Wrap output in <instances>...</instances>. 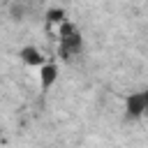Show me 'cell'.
Returning a JSON list of instances; mask_svg holds the SVG:
<instances>
[{"label": "cell", "instance_id": "6da1fadb", "mask_svg": "<svg viewBox=\"0 0 148 148\" xmlns=\"http://www.w3.org/2000/svg\"><path fill=\"white\" fill-rule=\"evenodd\" d=\"M83 46V37L81 32L72 25V23H62L60 25V56L62 58H69V56H76Z\"/></svg>", "mask_w": 148, "mask_h": 148}, {"label": "cell", "instance_id": "7a4b0ae2", "mask_svg": "<svg viewBox=\"0 0 148 148\" xmlns=\"http://www.w3.org/2000/svg\"><path fill=\"white\" fill-rule=\"evenodd\" d=\"M125 106H127V116H132V118L148 116V90L130 95L127 102H125Z\"/></svg>", "mask_w": 148, "mask_h": 148}, {"label": "cell", "instance_id": "3957f363", "mask_svg": "<svg viewBox=\"0 0 148 148\" xmlns=\"http://www.w3.org/2000/svg\"><path fill=\"white\" fill-rule=\"evenodd\" d=\"M18 56H21L23 62H28V65H32V67H42V65H44V56H42L35 46H23V49L18 51Z\"/></svg>", "mask_w": 148, "mask_h": 148}, {"label": "cell", "instance_id": "277c9868", "mask_svg": "<svg viewBox=\"0 0 148 148\" xmlns=\"http://www.w3.org/2000/svg\"><path fill=\"white\" fill-rule=\"evenodd\" d=\"M58 79V67L56 65H42L39 67V81H42V88L49 90Z\"/></svg>", "mask_w": 148, "mask_h": 148}, {"label": "cell", "instance_id": "5b68a950", "mask_svg": "<svg viewBox=\"0 0 148 148\" xmlns=\"http://www.w3.org/2000/svg\"><path fill=\"white\" fill-rule=\"evenodd\" d=\"M46 18H49V23H65V12L62 9H49Z\"/></svg>", "mask_w": 148, "mask_h": 148}, {"label": "cell", "instance_id": "8992f818", "mask_svg": "<svg viewBox=\"0 0 148 148\" xmlns=\"http://www.w3.org/2000/svg\"><path fill=\"white\" fill-rule=\"evenodd\" d=\"M12 14H14L16 18H21V16H23V7H16V5H14V7H12Z\"/></svg>", "mask_w": 148, "mask_h": 148}]
</instances>
